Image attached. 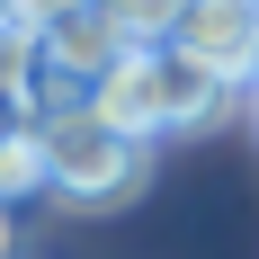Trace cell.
Masks as SVG:
<instances>
[{"instance_id":"cell-1","label":"cell","mask_w":259,"mask_h":259,"mask_svg":"<svg viewBox=\"0 0 259 259\" xmlns=\"http://www.w3.org/2000/svg\"><path fill=\"white\" fill-rule=\"evenodd\" d=\"M45 161H54L63 206H125L143 188V170H152V143L107 125L99 107H72V116H45Z\"/></svg>"},{"instance_id":"cell-2","label":"cell","mask_w":259,"mask_h":259,"mask_svg":"<svg viewBox=\"0 0 259 259\" xmlns=\"http://www.w3.org/2000/svg\"><path fill=\"white\" fill-rule=\"evenodd\" d=\"M134 45H143V36H134V27L116 18L107 0H80L72 18H54V27H45V72L80 80V90H99V80L116 72V63H125Z\"/></svg>"},{"instance_id":"cell-3","label":"cell","mask_w":259,"mask_h":259,"mask_svg":"<svg viewBox=\"0 0 259 259\" xmlns=\"http://www.w3.org/2000/svg\"><path fill=\"white\" fill-rule=\"evenodd\" d=\"M170 45L214 63L224 80H259V0H188Z\"/></svg>"},{"instance_id":"cell-4","label":"cell","mask_w":259,"mask_h":259,"mask_svg":"<svg viewBox=\"0 0 259 259\" xmlns=\"http://www.w3.org/2000/svg\"><path fill=\"white\" fill-rule=\"evenodd\" d=\"M233 90L241 80H224L214 63H197V54H179L161 36V134H197L214 116H233Z\"/></svg>"},{"instance_id":"cell-5","label":"cell","mask_w":259,"mask_h":259,"mask_svg":"<svg viewBox=\"0 0 259 259\" xmlns=\"http://www.w3.org/2000/svg\"><path fill=\"white\" fill-rule=\"evenodd\" d=\"M90 107H99L107 125H125V134L152 143V134H161V45H134L125 63L90 90Z\"/></svg>"},{"instance_id":"cell-6","label":"cell","mask_w":259,"mask_h":259,"mask_svg":"<svg viewBox=\"0 0 259 259\" xmlns=\"http://www.w3.org/2000/svg\"><path fill=\"white\" fill-rule=\"evenodd\" d=\"M36 188H54V161H45V125H27L0 143V206H18V197H36Z\"/></svg>"},{"instance_id":"cell-7","label":"cell","mask_w":259,"mask_h":259,"mask_svg":"<svg viewBox=\"0 0 259 259\" xmlns=\"http://www.w3.org/2000/svg\"><path fill=\"white\" fill-rule=\"evenodd\" d=\"M36 72H45V27L0 9V90H36Z\"/></svg>"},{"instance_id":"cell-8","label":"cell","mask_w":259,"mask_h":259,"mask_svg":"<svg viewBox=\"0 0 259 259\" xmlns=\"http://www.w3.org/2000/svg\"><path fill=\"white\" fill-rule=\"evenodd\" d=\"M107 9H116V18L143 36V45H161V36L179 27V9H188V0H107Z\"/></svg>"},{"instance_id":"cell-9","label":"cell","mask_w":259,"mask_h":259,"mask_svg":"<svg viewBox=\"0 0 259 259\" xmlns=\"http://www.w3.org/2000/svg\"><path fill=\"white\" fill-rule=\"evenodd\" d=\"M0 9H9V18H27V27H54V18H72L80 0H0Z\"/></svg>"},{"instance_id":"cell-10","label":"cell","mask_w":259,"mask_h":259,"mask_svg":"<svg viewBox=\"0 0 259 259\" xmlns=\"http://www.w3.org/2000/svg\"><path fill=\"white\" fill-rule=\"evenodd\" d=\"M27 125H36V99H27V90H0V143L27 134Z\"/></svg>"},{"instance_id":"cell-11","label":"cell","mask_w":259,"mask_h":259,"mask_svg":"<svg viewBox=\"0 0 259 259\" xmlns=\"http://www.w3.org/2000/svg\"><path fill=\"white\" fill-rule=\"evenodd\" d=\"M250 116H259V80H250Z\"/></svg>"}]
</instances>
